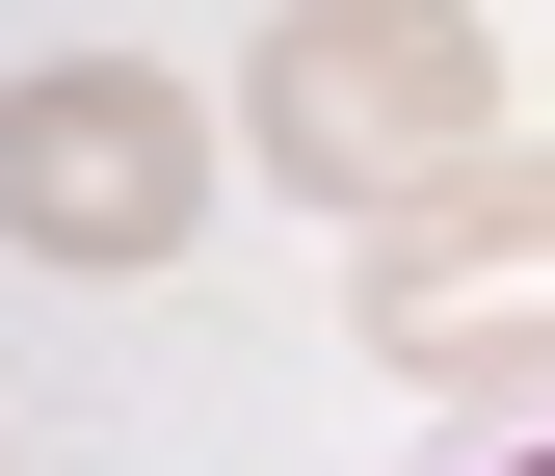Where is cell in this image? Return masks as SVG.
<instances>
[{
  "mask_svg": "<svg viewBox=\"0 0 555 476\" xmlns=\"http://www.w3.org/2000/svg\"><path fill=\"white\" fill-rule=\"evenodd\" d=\"M238 159L318 185L344 239L424 213V185L503 159V27H476V0H264V53H238Z\"/></svg>",
  "mask_w": 555,
  "mask_h": 476,
  "instance_id": "6da1fadb",
  "label": "cell"
},
{
  "mask_svg": "<svg viewBox=\"0 0 555 476\" xmlns=\"http://www.w3.org/2000/svg\"><path fill=\"white\" fill-rule=\"evenodd\" d=\"M0 239L80 265V292L185 265L212 239V106H185L159 53H27V80H0Z\"/></svg>",
  "mask_w": 555,
  "mask_h": 476,
  "instance_id": "3957f363",
  "label": "cell"
},
{
  "mask_svg": "<svg viewBox=\"0 0 555 476\" xmlns=\"http://www.w3.org/2000/svg\"><path fill=\"white\" fill-rule=\"evenodd\" d=\"M344 345H371L397 397H555V159L529 132L476 185H424V213L344 239Z\"/></svg>",
  "mask_w": 555,
  "mask_h": 476,
  "instance_id": "7a4b0ae2",
  "label": "cell"
},
{
  "mask_svg": "<svg viewBox=\"0 0 555 476\" xmlns=\"http://www.w3.org/2000/svg\"><path fill=\"white\" fill-rule=\"evenodd\" d=\"M450 476H555V424H503V450H450Z\"/></svg>",
  "mask_w": 555,
  "mask_h": 476,
  "instance_id": "277c9868",
  "label": "cell"
}]
</instances>
